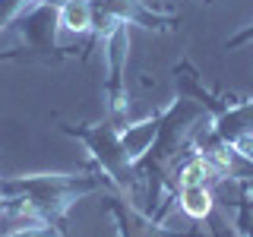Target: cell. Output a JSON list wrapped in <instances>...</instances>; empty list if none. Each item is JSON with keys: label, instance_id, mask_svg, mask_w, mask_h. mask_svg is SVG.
Instances as JSON below:
<instances>
[{"label": "cell", "instance_id": "cell-16", "mask_svg": "<svg viewBox=\"0 0 253 237\" xmlns=\"http://www.w3.org/2000/svg\"><path fill=\"white\" fill-rule=\"evenodd\" d=\"M0 212H3V199H0Z\"/></svg>", "mask_w": 253, "mask_h": 237}, {"label": "cell", "instance_id": "cell-2", "mask_svg": "<svg viewBox=\"0 0 253 237\" xmlns=\"http://www.w3.org/2000/svg\"><path fill=\"white\" fill-rule=\"evenodd\" d=\"M60 130L83 142L85 152L92 155L95 168L117 187V193L136 205L139 177H136V164H133V158L126 155V149L121 142V126L111 120H98V123H67L63 120Z\"/></svg>", "mask_w": 253, "mask_h": 237}, {"label": "cell", "instance_id": "cell-9", "mask_svg": "<svg viewBox=\"0 0 253 237\" xmlns=\"http://www.w3.org/2000/svg\"><path fill=\"white\" fill-rule=\"evenodd\" d=\"M177 205L190 221H206L215 209L212 187H177Z\"/></svg>", "mask_w": 253, "mask_h": 237}, {"label": "cell", "instance_id": "cell-3", "mask_svg": "<svg viewBox=\"0 0 253 237\" xmlns=\"http://www.w3.org/2000/svg\"><path fill=\"white\" fill-rule=\"evenodd\" d=\"M101 44L105 57V120L124 126L126 108H130V89H126V57H130V26L126 22H108L95 29L89 47Z\"/></svg>", "mask_w": 253, "mask_h": 237}, {"label": "cell", "instance_id": "cell-11", "mask_svg": "<svg viewBox=\"0 0 253 237\" xmlns=\"http://www.w3.org/2000/svg\"><path fill=\"white\" fill-rule=\"evenodd\" d=\"M0 237H67V234H63L60 221H38V225L16 228V231H6Z\"/></svg>", "mask_w": 253, "mask_h": 237}, {"label": "cell", "instance_id": "cell-12", "mask_svg": "<svg viewBox=\"0 0 253 237\" xmlns=\"http://www.w3.org/2000/svg\"><path fill=\"white\" fill-rule=\"evenodd\" d=\"M250 41H253V22H250V26H244L237 35L228 38V41H225V51H237V47H244V44H250Z\"/></svg>", "mask_w": 253, "mask_h": 237}, {"label": "cell", "instance_id": "cell-5", "mask_svg": "<svg viewBox=\"0 0 253 237\" xmlns=\"http://www.w3.org/2000/svg\"><path fill=\"white\" fill-rule=\"evenodd\" d=\"M92 6V32L108 22L142 26L149 32H174L180 26V13L152 6L149 0H89Z\"/></svg>", "mask_w": 253, "mask_h": 237}, {"label": "cell", "instance_id": "cell-8", "mask_svg": "<svg viewBox=\"0 0 253 237\" xmlns=\"http://www.w3.org/2000/svg\"><path fill=\"white\" fill-rule=\"evenodd\" d=\"M158 123H162V108L152 111L149 117H142V120H133V123H124L121 126V142H124L126 155L133 158V164H136L139 158L152 149V142L158 136Z\"/></svg>", "mask_w": 253, "mask_h": 237}, {"label": "cell", "instance_id": "cell-4", "mask_svg": "<svg viewBox=\"0 0 253 237\" xmlns=\"http://www.w3.org/2000/svg\"><path fill=\"white\" fill-rule=\"evenodd\" d=\"M13 29L19 32L22 51L19 57H38V60H63L73 57V47H63L60 38V6L35 0L16 16Z\"/></svg>", "mask_w": 253, "mask_h": 237}, {"label": "cell", "instance_id": "cell-6", "mask_svg": "<svg viewBox=\"0 0 253 237\" xmlns=\"http://www.w3.org/2000/svg\"><path fill=\"white\" fill-rule=\"evenodd\" d=\"M212 136L228 142V146H244L253 139V98H234L212 117L209 123Z\"/></svg>", "mask_w": 253, "mask_h": 237}, {"label": "cell", "instance_id": "cell-1", "mask_svg": "<svg viewBox=\"0 0 253 237\" xmlns=\"http://www.w3.org/2000/svg\"><path fill=\"white\" fill-rule=\"evenodd\" d=\"M98 190H105V174L101 171L0 177V199H3V205L35 221H60L79 199L98 193Z\"/></svg>", "mask_w": 253, "mask_h": 237}, {"label": "cell", "instance_id": "cell-15", "mask_svg": "<svg viewBox=\"0 0 253 237\" xmlns=\"http://www.w3.org/2000/svg\"><path fill=\"white\" fill-rule=\"evenodd\" d=\"M200 3H215V0H200Z\"/></svg>", "mask_w": 253, "mask_h": 237}, {"label": "cell", "instance_id": "cell-13", "mask_svg": "<svg viewBox=\"0 0 253 237\" xmlns=\"http://www.w3.org/2000/svg\"><path fill=\"white\" fill-rule=\"evenodd\" d=\"M241 190H244V193H250V199H253V177H247V180H241Z\"/></svg>", "mask_w": 253, "mask_h": 237}, {"label": "cell", "instance_id": "cell-7", "mask_svg": "<svg viewBox=\"0 0 253 237\" xmlns=\"http://www.w3.org/2000/svg\"><path fill=\"white\" fill-rule=\"evenodd\" d=\"M174 85H177V95L180 98H193V101H200V105L209 111L212 117L218 114L221 108L228 105V101H234V98H221L218 92H212L209 85L203 82V76H200V70L193 67V60L184 57L174 67Z\"/></svg>", "mask_w": 253, "mask_h": 237}, {"label": "cell", "instance_id": "cell-14", "mask_svg": "<svg viewBox=\"0 0 253 237\" xmlns=\"http://www.w3.org/2000/svg\"><path fill=\"white\" fill-rule=\"evenodd\" d=\"M184 237H203V231H200V228H193V231H187Z\"/></svg>", "mask_w": 253, "mask_h": 237}, {"label": "cell", "instance_id": "cell-10", "mask_svg": "<svg viewBox=\"0 0 253 237\" xmlns=\"http://www.w3.org/2000/svg\"><path fill=\"white\" fill-rule=\"evenodd\" d=\"M60 29L73 35H92V6L89 0H67L60 6Z\"/></svg>", "mask_w": 253, "mask_h": 237}]
</instances>
